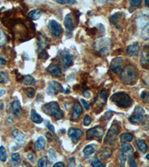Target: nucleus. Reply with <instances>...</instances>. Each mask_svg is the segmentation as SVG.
<instances>
[{
	"instance_id": "nucleus-4",
	"label": "nucleus",
	"mask_w": 149,
	"mask_h": 167,
	"mask_svg": "<svg viewBox=\"0 0 149 167\" xmlns=\"http://www.w3.org/2000/svg\"><path fill=\"white\" fill-rule=\"evenodd\" d=\"M43 112L45 115L53 117L57 120H61L64 118V112L60 109V106L57 102H50L43 106Z\"/></svg>"
},
{
	"instance_id": "nucleus-17",
	"label": "nucleus",
	"mask_w": 149,
	"mask_h": 167,
	"mask_svg": "<svg viewBox=\"0 0 149 167\" xmlns=\"http://www.w3.org/2000/svg\"><path fill=\"white\" fill-rule=\"evenodd\" d=\"M129 121L131 123H134V124L145 123L147 121V116L144 115H137V114H135V115H132L129 118Z\"/></svg>"
},
{
	"instance_id": "nucleus-49",
	"label": "nucleus",
	"mask_w": 149,
	"mask_h": 167,
	"mask_svg": "<svg viewBox=\"0 0 149 167\" xmlns=\"http://www.w3.org/2000/svg\"><path fill=\"white\" fill-rule=\"evenodd\" d=\"M45 136H46L47 139H48V141L50 142L52 140V137H51V135L49 132H46V133H45Z\"/></svg>"
},
{
	"instance_id": "nucleus-2",
	"label": "nucleus",
	"mask_w": 149,
	"mask_h": 167,
	"mask_svg": "<svg viewBox=\"0 0 149 167\" xmlns=\"http://www.w3.org/2000/svg\"><path fill=\"white\" fill-rule=\"evenodd\" d=\"M112 42L110 38H101L94 43V49L101 57L108 55L112 49Z\"/></svg>"
},
{
	"instance_id": "nucleus-25",
	"label": "nucleus",
	"mask_w": 149,
	"mask_h": 167,
	"mask_svg": "<svg viewBox=\"0 0 149 167\" xmlns=\"http://www.w3.org/2000/svg\"><path fill=\"white\" fill-rule=\"evenodd\" d=\"M42 14V10L40 9H34L32 10L31 11H30L29 13V18H31V19H38Z\"/></svg>"
},
{
	"instance_id": "nucleus-22",
	"label": "nucleus",
	"mask_w": 149,
	"mask_h": 167,
	"mask_svg": "<svg viewBox=\"0 0 149 167\" xmlns=\"http://www.w3.org/2000/svg\"><path fill=\"white\" fill-rule=\"evenodd\" d=\"M96 149H97V145L89 144L84 148L83 152H84V155H85L86 157H89V156L92 155V154L95 152Z\"/></svg>"
},
{
	"instance_id": "nucleus-19",
	"label": "nucleus",
	"mask_w": 149,
	"mask_h": 167,
	"mask_svg": "<svg viewBox=\"0 0 149 167\" xmlns=\"http://www.w3.org/2000/svg\"><path fill=\"white\" fill-rule=\"evenodd\" d=\"M47 71H48V72L50 73L52 76H61L62 75V72H61V68L56 65H50L49 66H48V68H47Z\"/></svg>"
},
{
	"instance_id": "nucleus-10",
	"label": "nucleus",
	"mask_w": 149,
	"mask_h": 167,
	"mask_svg": "<svg viewBox=\"0 0 149 167\" xmlns=\"http://www.w3.org/2000/svg\"><path fill=\"white\" fill-rule=\"evenodd\" d=\"M122 64H123V59L122 57H116L113 60L111 61L110 68L111 70L115 74H118L120 72L122 69Z\"/></svg>"
},
{
	"instance_id": "nucleus-38",
	"label": "nucleus",
	"mask_w": 149,
	"mask_h": 167,
	"mask_svg": "<svg viewBox=\"0 0 149 167\" xmlns=\"http://www.w3.org/2000/svg\"><path fill=\"white\" fill-rule=\"evenodd\" d=\"M24 91L28 97L29 98H32L34 96V94H35V91H34V89L33 88H24Z\"/></svg>"
},
{
	"instance_id": "nucleus-16",
	"label": "nucleus",
	"mask_w": 149,
	"mask_h": 167,
	"mask_svg": "<svg viewBox=\"0 0 149 167\" xmlns=\"http://www.w3.org/2000/svg\"><path fill=\"white\" fill-rule=\"evenodd\" d=\"M82 106H81V104L78 103H75L73 106V112L72 114L71 120L73 121H76L78 118L81 116V113H82Z\"/></svg>"
},
{
	"instance_id": "nucleus-53",
	"label": "nucleus",
	"mask_w": 149,
	"mask_h": 167,
	"mask_svg": "<svg viewBox=\"0 0 149 167\" xmlns=\"http://www.w3.org/2000/svg\"><path fill=\"white\" fill-rule=\"evenodd\" d=\"M5 94V91L4 89H0V97H1L2 96H3Z\"/></svg>"
},
{
	"instance_id": "nucleus-6",
	"label": "nucleus",
	"mask_w": 149,
	"mask_h": 167,
	"mask_svg": "<svg viewBox=\"0 0 149 167\" xmlns=\"http://www.w3.org/2000/svg\"><path fill=\"white\" fill-rule=\"evenodd\" d=\"M104 134V128L100 126H95L92 129H89L87 132V140H93V139H100L103 137Z\"/></svg>"
},
{
	"instance_id": "nucleus-51",
	"label": "nucleus",
	"mask_w": 149,
	"mask_h": 167,
	"mask_svg": "<svg viewBox=\"0 0 149 167\" xmlns=\"http://www.w3.org/2000/svg\"><path fill=\"white\" fill-rule=\"evenodd\" d=\"M5 64H6V60H5L4 58H2V57H0V66L5 65Z\"/></svg>"
},
{
	"instance_id": "nucleus-37",
	"label": "nucleus",
	"mask_w": 149,
	"mask_h": 167,
	"mask_svg": "<svg viewBox=\"0 0 149 167\" xmlns=\"http://www.w3.org/2000/svg\"><path fill=\"white\" fill-rule=\"evenodd\" d=\"M47 164H48V158L47 157H43L39 160L38 163V166L40 167H45L47 166Z\"/></svg>"
},
{
	"instance_id": "nucleus-26",
	"label": "nucleus",
	"mask_w": 149,
	"mask_h": 167,
	"mask_svg": "<svg viewBox=\"0 0 149 167\" xmlns=\"http://www.w3.org/2000/svg\"><path fill=\"white\" fill-rule=\"evenodd\" d=\"M121 151L124 153H126L127 154H131L133 151H134V148L130 143H125L122 144V147H121Z\"/></svg>"
},
{
	"instance_id": "nucleus-50",
	"label": "nucleus",
	"mask_w": 149,
	"mask_h": 167,
	"mask_svg": "<svg viewBox=\"0 0 149 167\" xmlns=\"http://www.w3.org/2000/svg\"><path fill=\"white\" fill-rule=\"evenodd\" d=\"M54 167H64V163H62V162H58V163H56L54 164Z\"/></svg>"
},
{
	"instance_id": "nucleus-47",
	"label": "nucleus",
	"mask_w": 149,
	"mask_h": 167,
	"mask_svg": "<svg viewBox=\"0 0 149 167\" xmlns=\"http://www.w3.org/2000/svg\"><path fill=\"white\" fill-rule=\"evenodd\" d=\"M27 157L30 161L31 162V163H34V154H33V153H31V152L28 153Z\"/></svg>"
},
{
	"instance_id": "nucleus-46",
	"label": "nucleus",
	"mask_w": 149,
	"mask_h": 167,
	"mask_svg": "<svg viewBox=\"0 0 149 167\" xmlns=\"http://www.w3.org/2000/svg\"><path fill=\"white\" fill-rule=\"evenodd\" d=\"M46 126L48 127V130H49L50 132H51L52 133H54V132H55V129H54V127L53 126V125H51V123H49V122H47Z\"/></svg>"
},
{
	"instance_id": "nucleus-15",
	"label": "nucleus",
	"mask_w": 149,
	"mask_h": 167,
	"mask_svg": "<svg viewBox=\"0 0 149 167\" xmlns=\"http://www.w3.org/2000/svg\"><path fill=\"white\" fill-rule=\"evenodd\" d=\"M12 135L13 137H14V139L17 141V143L18 144L19 146H22L23 145V143H25V137H26V135L23 132H22L21 131L18 130V129H14L12 131Z\"/></svg>"
},
{
	"instance_id": "nucleus-24",
	"label": "nucleus",
	"mask_w": 149,
	"mask_h": 167,
	"mask_svg": "<svg viewBox=\"0 0 149 167\" xmlns=\"http://www.w3.org/2000/svg\"><path fill=\"white\" fill-rule=\"evenodd\" d=\"M133 139H134V135L131 133H123L120 135V141L122 143L131 142Z\"/></svg>"
},
{
	"instance_id": "nucleus-42",
	"label": "nucleus",
	"mask_w": 149,
	"mask_h": 167,
	"mask_svg": "<svg viewBox=\"0 0 149 167\" xmlns=\"http://www.w3.org/2000/svg\"><path fill=\"white\" fill-rule=\"evenodd\" d=\"M142 0H131L130 1V4L132 7H139L142 3Z\"/></svg>"
},
{
	"instance_id": "nucleus-13",
	"label": "nucleus",
	"mask_w": 149,
	"mask_h": 167,
	"mask_svg": "<svg viewBox=\"0 0 149 167\" xmlns=\"http://www.w3.org/2000/svg\"><path fill=\"white\" fill-rule=\"evenodd\" d=\"M47 40L44 35L41 34H39L38 36V42H37V46H38L39 55H43L45 54V48L46 46Z\"/></svg>"
},
{
	"instance_id": "nucleus-27",
	"label": "nucleus",
	"mask_w": 149,
	"mask_h": 167,
	"mask_svg": "<svg viewBox=\"0 0 149 167\" xmlns=\"http://www.w3.org/2000/svg\"><path fill=\"white\" fill-rule=\"evenodd\" d=\"M11 163L14 166H18L21 163V157L19 153H14L11 155Z\"/></svg>"
},
{
	"instance_id": "nucleus-32",
	"label": "nucleus",
	"mask_w": 149,
	"mask_h": 167,
	"mask_svg": "<svg viewBox=\"0 0 149 167\" xmlns=\"http://www.w3.org/2000/svg\"><path fill=\"white\" fill-rule=\"evenodd\" d=\"M7 152L4 146H0V160L2 162H5L7 160Z\"/></svg>"
},
{
	"instance_id": "nucleus-29",
	"label": "nucleus",
	"mask_w": 149,
	"mask_h": 167,
	"mask_svg": "<svg viewBox=\"0 0 149 167\" xmlns=\"http://www.w3.org/2000/svg\"><path fill=\"white\" fill-rule=\"evenodd\" d=\"M136 145H137L139 150H140L142 153H145L147 152L148 146H147V144L146 143H145V140H137V141H136Z\"/></svg>"
},
{
	"instance_id": "nucleus-34",
	"label": "nucleus",
	"mask_w": 149,
	"mask_h": 167,
	"mask_svg": "<svg viewBox=\"0 0 149 167\" xmlns=\"http://www.w3.org/2000/svg\"><path fill=\"white\" fill-rule=\"evenodd\" d=\"M48 159L51 162L55 161L56 159H57V155H56L55 151L53 149H49L48 150Z\"/></svg>"
},
{
	"instance_id": "nucleus-43",
	"label": "nucleus",
	"mask_w": 149,
	"mask_h": 167,
	"mask_svg": "<svg viewBox=\"0 0 149 167\" xmlns=\"http://www.w3.org/2000/svg\"><path fill=\"white\" fill-rule=\"evenodd\" d=\"M131 154V155L129 156V164H130V166H133V167H136V166H137V164H136V161H135L134 157L131 154Z\"/></svg>"
},
{
	"instance_id": "nucleus-55",
	"label": "nucleus",
	"mask_w": 149,
	"mask_h": 167,
	"mask_svg": "<svg viewBox=\"0 0 149 167\" xmlns=\"http://www.w3.org/2000/svg\"><path fill=\"white\" fill-rule=\"evenodd\" d=\"M145 5H146L147 7H148V6H149V0H145Z\"/></svg>"
},
{
	"instance_id": "nucleus-23",
	"label": "nucleus",
	"mask_w": 149,
	"mask_h": 167,
	"mask_svg": "<svg viewBox=\"0 0 149 167\" xmlns=\"http://www.w3.org/2000/svg\"><path fill=\"white\" fill-rule=\"evenodd\" d=\"M12 108H13L14 113L16 116H20L21 115L22 112V108L21 105H20V103L19 100H14L12 103Z\"/></svg>"
},
{
	"instance_id": "nucleus-18",
	"label": "nucleus",
	"mask_w": 149,
	"mask_h": 167,
	"mask_svg": "<svg viewBox=\"0 0 149 167\" xmlns=\"http://www.w3.org/2000/svg\"><path fill=\"white\" fill-rule=\"evenodd\" d=\"M139 50H140V46H139V44L138 43H135L130 45V46L127 48L126 51L128 55L133 57V56L137 55Z\"/></svg>"
},
{
	"instance_id": "nucleus-7",
	"label": "nucleus",
	"mask_w": 149,
	"mask_h": 167,
	"mask_svg": "<svg viewBox=\"0 0 149 167\" xmlns=\"http://www.w3.org/2000/svg\"><path fill=\"white\" fill-rule=\"evenodd\" d=\"M73 59H74V57H73V54H71L68 51H65L61 53L59 59V62L63 68H68L73 64Z\"/></svg>"
},
{
	"instance_id": "nucleus-3",
	"label": "nucleus",
	"mask_w": 149,
	"mask_h": 167,
	"mask_svg": "<svg viewBox=\"0 0 149 167\" xmlns=\"http://www.w3.org/2000/svg\"><path fill=\"white\" fill-rule=\"evenodd\" d=\"M110 100L120 108H128L132 104V100L125 92H117L110 97Z\"/></svg>"
},
{
	"instance_id": "nucleus-31",
	"label": "nucleus",
	"mask_w": 149,
	"mask_h": 167,
	"mask_svg": "<svg viewBox=\"0 0 149 167\" xmlns=\"http://www.w3.org/2000/svg\"><path fill=\"white\" fill-rule=\"evenodd\" d=\"M107 92L106 90H103L100 93L99 96L98 97V102L100 104L103 105L106 103L107 101Z\"/></svg>"
},
{
	"instance_id": "nucleus-14",
	"label": "nucleus",
	"mask_w": 149,
	"mask_h": 167,
	"mask_svg": "<svg viewBox=\"0 0 149 167\" xmlns=\"http://www.w3.org/2000/svg\"><path fill=\"white\" fill-rule=\"evenodd\" d=\"M64 25L66 28L69 31H73L75 28V22L74 16L72 13H69L65 16L64 19Z\"/></svg>"
},
{
	"instance_id": "nucleus-30",
	"label": "nucleus",
	"mask_w": 149,
	"mask_h": 167,
	"mask_svg": "<svg viewBox=\"0 0 149 167\" xmlns=\"http://www.w3.org/2000/svg\"><path fill=\"white\" fill-rule=\"evenodd\" d=\"M141 35L143 40H148L149 38V25L148 23H147L142 28V32H141Z\"/></svg>"
},
{
	"instance_id": "nucleus-52",
	"label": "nucleus",
	"mask_w": 149,
	"mask_h": 167,
	"mask_svg": "<svg viewBox=\"0 0 149 167\" xmlns=\"http://www.w3.org/2000/svg\"><path fill=\"white\" fill-rule=\"evenodd\" d=\"M141 97H142V99L145 100V97L148 98V94L146 93V92H145V91H143V92H142V95H141Z\"/></svg>"
},
{
	"instance_id": "nucleus-1",
	"label": "nucleus",
	"mask_w": 149,
	"mask_h": 167,
	"mask_svg": "<svg viewBox=\"0 0 149 167\" xmlns=\"http://www.w3.org/2000/svg\"><path fill=\"white\" fill-rule=\"evenodd\" d=\"M122 82L126 85H134L138 79V70L134 65H127L120 74Z\"/></svg>"
},
{
	"instance_id": "nucleus-11",
	"label": "nucleus",
	"mask_w": 149,
	"mask_h": 167,
	"mask_svg": "<svg viewBox=\"0 0 149 167\" xmlns=\"http://www.w3.org/2000/svg\"><path fill=\"white\" fill-rule=\"evenodd\" d=\"M50 29H51L52 34L55 37H59L62 34V27L61 25L55 20H51L48 23Z\"/></svg>"
},
{
	"instance_id": "nucleus-35",
	"label": "nucleus",
	"mask_w": 149,
	"mask_h": 167,
	"mask_svg": "<svg viewBox=\"0 0 149 167\" xmlns=\"http://www.w3.org/2000/svg\"><path fill=\"white\" fill-rule=\"evenodd\" d=\"M8 80V75L4 71H1L0 72V83H7Z\"/></svg>"
},
{
	"instance_id": "nucleus-48",
	"label": "nucleus",
	"mask_w": 149,
	"mask_h": 167,
	"mask_svg": "<svg viewBox=\"0 0 149 167\" xmlns=\"http://www.w3.org/2000/svg\"><path fill=\"white\" fill-rule=\"evenodd\" d=\"M81 103H82V104H83V106H84V107L85 108L86 110H88L89 106V104L87 103V101H86L85 100H84V99H81Z\"/></svg>"
},
{
	"instance_id": "nucleus-44",
	"label": "nucleus",
	"mask_w": 149,
	"mask_h": 167,
	"mask_svg": "<svg viewBox=\"0 0 149 167\" xmlns=\"http://www.w3.org/2000/svg\"><path fill=\"white\" fill-rule=\"evenodd\" d=\"M91 123H92V119H91L90 117H89V115H85L84 119V122H83L84 126H89Z\"/></svg>"
},
{
	"instance_id": "nucleus-9",
	"label": "nucleus",
	"mask_w": 149,
	"mask_h": 167,
	"mask_svg": "<svg viewBox=\"0 0 149 167\" xmlns=\"http://www.w3.org/2000/svg\"><path fill=\"white\" fill-rule=\"evenodd\" d=\"M68 135L72 139L74 143H77L79 139L82 137L83 132L79 129L76 128H70L68 131Z\"/></svg>"
},
{
	"instance_id": "nucleus-5",
	"label": "nucleus",
	"mask_w": 149,
	"mask_h": 167,
	"mask_svg": "<svg viewBox=\"0 0 149 167\" xmlns=\"http://www.w3.org/2000/svg\"><path fill=\"white\" fill-rule=\"evenodd\" d=\"M119 133V126L115 123H113L112 126L108 130L106 137L104 138V143L107 145H113L116 142L117 135Z\"/></svg>"
},
{
	"instance_id": "nucleus-33",
	"label": "nucleus",
	"mask_w": 149,
	"mask_h": 167,
	"mask_svg": "<svg viewBox=\"0 0 149 167\" xmlns=\"http://www.w3.org/2000/svg\"><path fill=\"white\" fill-rule=\"evenodd\" d=\"M7 43V36L2 29H0V46H2Z\"/></svg>"
},
{
	"instance_id": "nucleus-39",
	"label": "nucleus",
	"mask_w": 149,
	"mask_h": 167,
	"mask_svg": "<svg viewBox=\"0 0 149 167\" xmlns=\"http://www.w3.org/2000/svg\"><path fill=\"white\" fill-rule=\"evenodd\" d=\"M57 3L61 4H75L77 1L75 0H56Z\"/></svg>"
},
{
	"instance_id": "nucleus-8",
	"label": "nucleus",
	"mask_w": 149,
	"mask_h": 167,
	"mask_svg": "<svg viewBox=\"0 0 149 167\" xmlns=\"http://www.w3.org/2000/svg\"><path fill=\"white\" fill-rule=\"evenodd\" d=\"M64 91L62 85L57 81H52L50 82L46 88V93L48 95H56Z\"/></svg>"
},
{
	"instance_id": "nucleus-20",
	"label": "nucleus",
	"mask_w": 149,
	"mask_h": 167,
	"mask_svg": "<svg viewBox=\"0 0 149 167\" xmlns=\"http://www.w3.org/2000/svg\"><path fill=\"white\" fill-rule=\"evenodd\" d=\"M30 118H31V121L34 122V123H37V124H40V123H41L43 121V118L34 109L31 110Z\"/></svg>"
},
{
	"instance_id": "nucleus-40",
	"label": "nucleus",
	"mask_w": 149,
	"mask_h": 167,
	"mask_svg": "<svg viewBox=\"0 0 149 167\" xmlns=\"http://www.w3.org/2000/svg\"><path fill=\"white\" fill-rule=\"evenodd\" d=\"M126 160H127V154L126 153L122 152V154H120V163L122 165V166H124L125 165V163H126Z\"/></svg>"
},
{
	"instance_id": "nucleus-21",
	"label": "nucleus",
	"mask_w": 149,
	"mask_h": 167,
	"mask_svg": "<svg viewBox=\"0 0 149 167\" xmlns=\"http://www.w3.org/2000/svg\"><path fill=\"white\" fill-rule=\"evenodd\" d=\"M45 146V140L43 137H39L38 139L34 143V148L37 151H40L43 149Z\"/></svg>"
},
{
	"instance_id": "nucleus-54",
	"label": "nucleus",
	"mask_w": 149,
	"mask_h": 167,
	"mask_svg": "<svg viewBox=\"0 0 149 167\" xmlns=\"http://www.w3.org/2000/svg\"><path fill=\"white\" fill-rule=\"evenodd\" d=\"M4 109V104L2 102H0V110H2Z\"/></svg>"
},
{
	"instance_id": "nucleus-12",
	"label": "nucleus",
	"mask_w": 149,
	"mask_h": 167,
	"mask_svg": "<svg viewBox=\"0 0 149 167\" xmlns=\"http://www.w3.org/2000/svg\"><path fill=\"white\" fill-rule=\"evenodd\" d=\"M140 62L142 67L148 69L149 65V49L148 46L144 47L143 51H142V54H141Z\"/></svg>"
},
{
	"instance_id": "nucleus-36",
	"label": "nucleus",
	"mask_w": 149,
	"mask_h": 167,
	"mask_svg": "<svg viewBox=\"0 0 149 167\" xmlns=\"http://www.w3.org/2000/svg\"><path fill=\"white\" fill-rule=\"evenodd\" d=\"M111 154H112V152H111L110 149H106L101 152V154H100V157L103 159H107L108 158V157H110Z\"/></svg>"
},
{
	"instance_id": "nucleus-45",
	"label": "nucleus",
	"mask_w": 149,
	"mask_h": 167,
	"mask_svg": "<svg viewBox=\"0 0 149 167\" xmlns=\"http://www.w3.org/2000/svg\"><path fill=\"white\" fill-rule=\"evenodd\" d=\"M92 166L95 167H101V166H105L104 164H103L101 162H100L98 160H95L92 162Z\"/></svg>"
},
{
	"instance_id": "nucleus-41",
	"label": "nucleus",
	"mask_w": 149,
	"mask_h": 167,
	"mask_svg": "<svg viewBox=\"0 0 149 167\" xmlns=\"http://www.w3.org/2000/svg\"><path fill=\"white\" fill-rule=\"evenodd\" d=\"M145 110L141 106H136L134 109V113L137 115H145Z\"/></svg>"
},
{
	"instance_id": "nucleus-28",
	"label": "nucleus",
	"mask_w": 149,
	"mask_h": 167,
	"mask_svg": "<svg viewBox=\"0 0 149 167\" xmlns=\"http://www.w3.org/2000/svg\"><path fill=\"white\" fill-rule=\"evenodd\" d=\"M23 83L26 85H33L35 83V79L33 76L30 75H26L23 76Z\"/></svg>"
}]
</instances>
